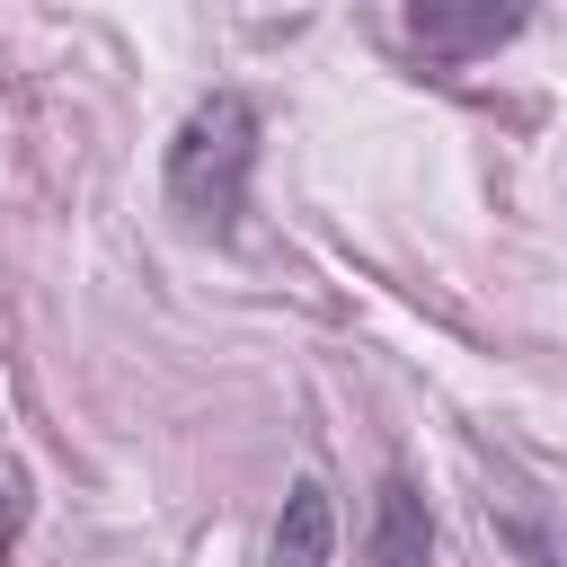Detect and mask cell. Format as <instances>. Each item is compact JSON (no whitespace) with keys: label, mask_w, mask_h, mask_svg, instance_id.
I'll list each match as a JSON object with an SVG mask.
<instances>
[{"label":"cell","mask_w":567,"mask_h":567,"mask_svg":"<svg viewBox=\"0 0 567 567\" xmlns=\"http://www.w3.org/2000/svg\"><path fill=\"white\" fill-rule=\"evenodd\" d=\"M434 558V523H425V496L390 470L381 496H372V567H425Z\"/></svg>","instance_id":"4"},{"label":"cell","mask_w":567,"mask_h":567,"mask_svg":"<svg viewBox=\"0 0 567 567\" xmlns=\"http://www.w3.org/2000/svg\"><path fill=\"white\" fill-rule=\"evenodd\" d=\"M328 558H337V505H328L319 478H292L275 540H266V567H328Z\"/></svg>","instance_id":"3"},{"label":"cell","mask_w":567,"mask_h":567,"mask_svg":"<svg viewBox=\"0 0 567 567\" xmlns=\"http://www.w3.org/2000/svg\"><path fill=\"white\" fill-rule=\"evenodd\" d=\"M257 142H266L257 106H248L239 89H213V97L168 133V168H159L168 204H177L195 230H221V239H230V230H239V213H248Z\"/></svg>","instance_id":"1"},{"label":"cell","mask_w":567,"mask_h":567,"mask_svg":"<svg viewBox=\"0 0 567 567\" xmlns=\"http://www.w3.org/2000/svg\"><path fill=\"white\" fill-rule=\"evenodd\" d=\"M523 18H532V0H408V44L443 71H461L496 44H514Z\"/></svg>","instance_id":"2"},{"label":"cell","mask_w":567,"mask_h":567,"mask_svg":"<svg viewBox=\"0 0 567 567\" xmlns=\"http://www.w3.org/2000/svg\"><path fill=\"white\" fill-rule=\"evenodd\" d=\"M18 523H27V478H18V470H0V558H9Z\"/></svg>","instance_id":"5"}]
</instances>
